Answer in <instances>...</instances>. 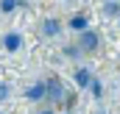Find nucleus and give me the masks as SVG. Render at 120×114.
<instances>
[{"mask_svg": "<svg viewBox=\"0 0 120 114\" xmlns=\"http://www.w3.org/2000/svg\"><path fill=\"white\" fill-rule=\"evenodd\" d=\"M59 31H61L59 20H45V22H42V33H45V36H56Z\"/></svg>", "mask_w": 120, "mask_h": 114, "instance_id": "obj_7", "label": "nucleus"}, {"mask_svg": "<svg viewBox=\"0 0 120 114\" xmlns=\"http://www.w3.org/2000/svg\"><path fill=\"white\" fill-rule=\"evenodd\" d=\"M48 84V100H53V103H61L64 100V86H61L59 78H50V81H45Z\"/></svg>", "mask_w": 120, "mask_h": 114, "instance_id": "obj_2", "label": "nucleus"}, {"mask_svg": "<svg viewBox=\"0 0 120 114\" xmlns=\"http://www.w3.org/2000/svg\"><path fill=\"white\" fill-rule=\"evenodd\" d=\"M90 92H92V97H95V100H101V97H103V84H101L98 78H92V84H90Z\"/></svg>", "mask_w": 120, "mask_h": 114, "instance_id": "obj_8", "label": "nucleus"}, {"mask_svg": "<svg viewBox=\"0 0 120 114\" xmlns=\"http://www.w3.org/2000/svg\"><path fill=\"white\" fill-rule=\"evenodd\" d=\"M3 47H6L8 53H17V50L22 47V33H17V31H8V33L3 36Z\"/></svg>", "mask_w": 120, "mask_h": 114, "instance_id": "obj_3", "label": "nucleus"}, {"mask_svg": "<svg viewBox=\"0 0 120 114\" xmlns=\"http://www.w3.org/2000/svg\"><path fill=\"white\" fill-rule=\"evenodd\" d=\"M75 84H78V89H90L92 72L87 70V67H78V70H75Z\"/></svg>", "mask_w": 120, "mask_h": 114, "instance_id": "obj_4", "label": "nucleus"}, {"mask_svg": "<svg viewBox=\"0 0 120 114\" xmlns=\"http://www.w3.org/2000/svg\"><path fill=\"white\" fill-rule=\"evenodd\" d=\"M98 114H106V111H98Z\"/></svg>", "mask_w": 120, "mask_h": 114, "instance_id": "obj_13", "label": "nucleus"}, {"mask_svg": "<svg viewBox=\"0 0 120 114\" xmlns=\"http://www.w3.org/2000/svg\"><path fill=\"white\" fill-rule=\"evenodd\" d=\"M103 14L117 17V14H120V3H115V0H112V3H103Z\"/></svg>", "mask_w": 120, "mask_h": 114, "instance_id": "obj_9", "label": "nucleus"}, {"mask_svg": "<svg viewBox=\"0 0 120 114\" xmlns=\"http://www.w3.org/2000/svg\"><path fill=\"white\" fill-rule=\"evenodd\" d=\"M67 25H70L73 31H87V28H90V17H84V14H75V17H73Z\"/></svg>", "mask_w": 120, "mask_h": 114, "instance_id": "obj_6", "label": "nucleus"}, {"mask_svg": "<svg viewBox=\"0 0 120 114\" xmlns=\"http://www.w3.org/2000/svg\"><path fill=\"white\" fill-rule=\"evenodd\" d=\"M25 97H28V100H42V97H48V84H45V81H42V84H34L28 92H25Z\"/></svg>", "mask_w": 120, "mask_h": 114, "instance_id": "obj_5", "label": "nucleus"}, {"mask_svg": "<svg viewBox=\"0 0 120 114\" xmlns=\"http://www.w3.org/2000/svg\"><path fill=\"white\" fill-rule=\"evenodd\" d=\"M17 6H20V0H0V11H6V14L14 11Z\"/></svg>", "mask_w": 120, "mask_h": 114, "instance_id": "obj_10", "label": "nucleus"}, {"mask_svg": "<svg viewBox=\"0 0 120 114\" xmlns=\"http://www.w3.org/2000/svg\"><path fill=\"white\" fill-rule=\"evenodd\" d=\"M98 45H101V36H98V33H95L92 28L81 31V39H78V47H81L84 53H95V50H98Z\"/></svg>", "mask_w": 120, "mask_h": 114, "instance_id": "obj_1", "label": "nucleus"}, {"mask_svg": "<svg viewBox=\"0 0 120 114\" xmlns=\"http://www.w3.org/2000/svg\"><path fill=\"white\" fill-rule=\"evenodd\" d=\"M8 89H11L8 84H0V100H6V97H8Z\"/></svg>", "mask_w": 120, "mask_h": 114, "instance_id": "obj_11", "label": "nucleus"}, {"mask_svg": "<svg viewBox=\"0 0 120 114\" xmlns=\"http://www.w3.org/2000/svg\"><path fill=\"white\" fill-rule=\"evenodd\" d=\"M36 114H53V111H50V109H42V111H36Z\"/></svg>", "mask_w": 120, "mask_h": 114, "instance_id": "obj_12", "label": "nucleus"}]
</instances>
